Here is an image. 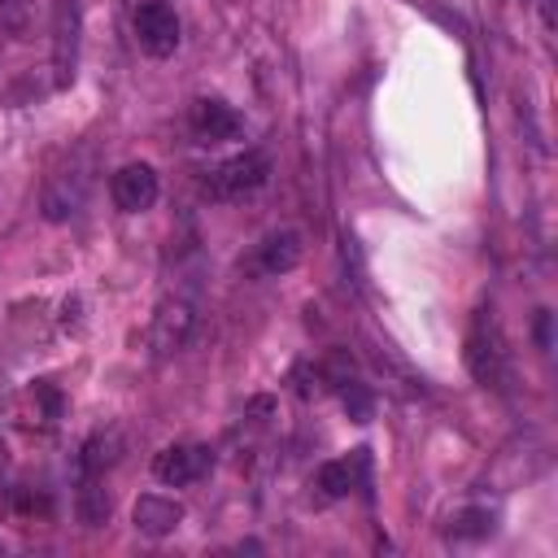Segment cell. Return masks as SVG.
<instances>
[{
	"label": "cell",
	"mask_w": 558,
	"mask_h": 558,
	"mask_svg": "<svg viewBox=\"0 0 558 558\" xmlns=\"http://www.w3.org/2000/svg\"><path fill=\"white\" fill-rule=\"evenodd\" d=\"M92 148H74L44 183V196H39V214L48 222H70L83 205H87V192H92Z\"/></svg>",
	"instance_id": "1"
},
{
	"label": "cell",
	"mask_w": 558,
	"mask_h": 558,
	"mask_svg": "<svg viewBox=\"0 0 558 558\" xmlns=\"http://www.w3.org/2000/svg\"><path fill=\"white\" fill-rule=\"evenodd\" d=\"M549 471V440L541 432H523L514 436L488 466V484L497 493H510V488H523L532 480H541Z\"/></svg>",
	"instance_id": "2"
},
{
	"label": "cell",
	"mask_w": 558,
	"mask_h": 558,
	"mask_svg": "<svg viewBox=\"0 0 558 558\" xmlns=\"http://www.w3.org/2000/svg\"><path fill=\"white\" fill-rule=\"evenodd\" d=\"M466 371L484 388H510V349L488 314H480L466 336Z\"/></svg>",
	"instance_id": "3"
},
{
	"label": "cell",
	"mask_w": 558,
	"mask_h": 558,
	"mask_svg": "<svg viewBox=\"0 0 558 558\" xmlns=\"http://www.w3.org/2000/svg\"><path fill=\"white\" fill-rule=\"evenodd\" d=\"M266 179H270V157H266L262 148H244V153L227 157V161L209 174V196H218V201H244V196H253Z\"/></svg>",
	"instance_id": "4"
},
{
	"label": "cell",
	"mask_w": 558,
	"mask_h": 558,
	"mask_svg": "<svg viewBox=\"0 0 558 558\" xmlns=\"http://www.w3.org/2000/svg\"><path fill=\"white\" fill-rule=\"evenodd\" d=\"M78 39H83V9L78 0L52 4V87H70L78 70Z\"/></svg>",
	"instance_id": "5"
},
{
	"label": "cell",
	"mask_w": 558,
	"mask_h": 558,
	"mask_svg": "<svg viewBox=\"0 0 558 558\" xmlns=\"http://www.w3.org/2000/svg\"><path fill=\"white\" fill-rule=\"evenodd\" d=\"M135 44L157 61L174 57L179 52V13L166 0H144L135 9Z\"/></svg>",
	"instance_id": "6"
},
{
	"label": "cell",
	"mask_w": 558,
	"mask_h": 558,
	"mask_svg": "<svg viewBox=\"0 0 558 558\" xmlns=\"http://www.w3.org/2000/svg\"><path fill=\"white\" fill-rule=\"evenodd\" d=\"M192 327H196V305H192L187 296H179V292L166 296V301L157 305V314H153V327H148V344H153V353H157V357L179 353V349L187 344Z\"/></svg>",
	"instance_id": "7"
},
{
	"label": "cell",
	"mask_w": 558,
	"mask_h": 558,
	"mask_svg": "<svg viewBox=\"0 0 558 558\" xmlns=\"http://www.w3.org/2000/svg\"><path fill=\"white\" fill-rule=\"evenodd\" d=\"M157 192H161V183H157V170H153L148 161H126V166L109 179V196H113V205H118L122 214H144V209H153V205H157Z\"/></svg>",
	"instance_id": "8"
},
{
	"label": "cell",
	"mask_w": 558,
	"mask_h": 558,
	"mask_svg": "<svg viewBox=\"0 0 558 558\" xmlns=\"http://www.w3.org/2000/svg\"><path fill=\"white\" fill-rule=\"evenodd\" d=\"M214 466V449L209 445H166L157 458H153V475L170 488H183V484H196L205 471Z\"/></svg>",
	"instance_id": "9"
},
{
	"label": "cell",
	"mask_w": 558,
	"mask_h": 558,
	"mask_svg": "<svg viewBox=\"0 0 558 558\" xmlns=\"http://www.w3.org/2000/svg\"><path fill=\"white\" fill-rule=\"evenodd\" d=\"M366 475H371V449L362 445V449H353L349 458L323 462L318 475H314V484L323 488V497H349L357 484H366Z\"/></svg>",
	"instance_id": "10"
},
{
	"label": "cell",
	"mask_w": 558,
	"mask_h": 558,
	"mask_svg": "<svg viewBox=\"0 0 558 558\" xmlns=\"http://www.w3.org/2000/svg\"><path fill=\"white\" fill-rule=\"evenodd\" d=\"M131 523H135V532H144V536L161 541V536L179 532V523H183V506H179L174 497L144 493V497L131 506Z\"/></svg>",
	"instance_id": "11"
},
{
	"label": "cell",
	"mask_w": 558,
	"mask_h": 558,
	"mask_svg": "<svg viewBox=\"0 0 558 558\" xmlns=\"http://www.w3.org/2000/svg\"><path fill=\"white\" fill-rule=\"evenodd\" d=\"M192 131H196V140H205V144H222V140H235V135L244 131V118H240L231 105L205 96V100L192 105Z\"/></svg>",
	"instance_id": "12"
},
{
	"label": "cell",
	"mask_w": 558,
	"mask_h": 558,
	"mask_svg": "<svg viewBox=\"0 0 558 558\" xmlns=\"http://www.w3.org/2000/svg\"><path fill=\"white\" fill-rule=\"evenodd\" d=\"M301 253H305L301 231L279 227V231H270V235L257 244V270H262V275H288V270H296Z\"/></svg>",
	"instance_id": "13"
},
{
	"label": "cell",
	"mask_w": 558,
	"mask_h": 558,
	"mask_svg": "<svg viewBox=\"0 0 558 558\" xmlns=\"http://www.w3.org/2000/svg\"><path fill=\"white\" fill-rule=\"evenodd\" d=\"M497 532V510L493 506H462L449 514L445 536L449 541H488Z\"/></svg>",
	"instance_id": "14"
},
{
	"label": "cell",
	"mask_w": 558,
	"mask_h": 558,
	"mask_svg": "<svg viewBox=\"0 0 558 558\" xmlns=\"http://www.w3.org/2000/svg\"><path fill=\"white\" fill-rule=\"evenodd\" d=\"M122 458V432H96V436H87V445H83V453H78V471L83 475H105L113 462Z\"/></svg>",
	"instance_id": "15"
},
{
	"label": "cell",
	"mask_w": 558,
	"mask_h": 558,
	"mask_svg": "<svg viewBox=\"0 0 558 558\" xmlns=\"http://www.w3.org/2000/svg\"><path fill=\"white\" fill-rule=\"evenodd\" d=\"M78 519L87 527H100L109 519V493L100 488V475H83V484H78Z\"/></svg>",
	"instance_id": "16"
},
{
	"label": "cell",
	"mask_w": 558,
	"mask_h": 558,
	"mask_svg": "<svg viewBox=\"0 0 558 558\" xmlns=\"http://www.w3.org/2000/svg\"><path fill=\"white\" fill-rule=\"evenodd\" d=\"M340 405H344V414H349L353 423H371V414H375V397H371V388L357 384V379H344V384H340Z\"/></svg>",
	"instance_id": "17"
},
{
	"label": "cell",
	"mask_w": 558,
	"mask_h": 558,
	"mask_svg": "<svg viewBox=\"0 0 558 558\" xmlns=\"http://www.w3.org/2000/svg\"><path fill=\"white\" fill-rule=\"evenodd\" d=\"M35 397L44 401V414H48V418H61V392H57L48 379H39V384H35Z\"/></svg>",
	"instance_id": "18"
},
{
	"label": "cell",
	"mask_w": 558,
	"mask_h": 558,
	"mask_svg": "<svg viewBox=\"0 0 558 558\" xmlns=\"http://www.w3.org/2000/svg\"><path fill=\"white\" fill-rule=\"evenodd\" d=\"M536 344H541V349H549V310H541V314H536Z\"/></svg>",
	"instance_id": "19"
},
{
	"label": "cell",
	"mask_w": 558,
	"mask_h": 558,
	"mask_svg": "<svg viewBox=\"0 0 558 558\" xmlns=\"http://www.w3.org/2000/svg\"><path fill=\"white\" fill-rule=\"evenodd\" d=\"M541 22H545V31H554V26H558V13H554V0H541Z\"/></svg>",
	"instance_id": "20"
},
{
	"label": "cell",
	"mask_w": 558,
	"mask_h": 558,
	"mask_svg": "<svg viewBox=\"0 0 558 558\" xmlns=\"http://www.w3.org/2000/svg\"><path fill=\"white\" fill-rule=\"evenodd\" d=\"M0 554H4V545H0Z\"/></svg>",
	"instance_id": "21"
},
{
	"label": "cell",
	"mask_w": 558,
	"mask_h": 558,
	"mask_svg": "<svg viewBox=\"0 0 558 558\" xmlns=\"http://www.w3.org/2000/svg\"><path fill=\"white\" fill-rule=\"evenodd\" d=\"M0 4H4V0H0Z\"/></svg>",
	"instance_id": "22"
}]
</instances>
